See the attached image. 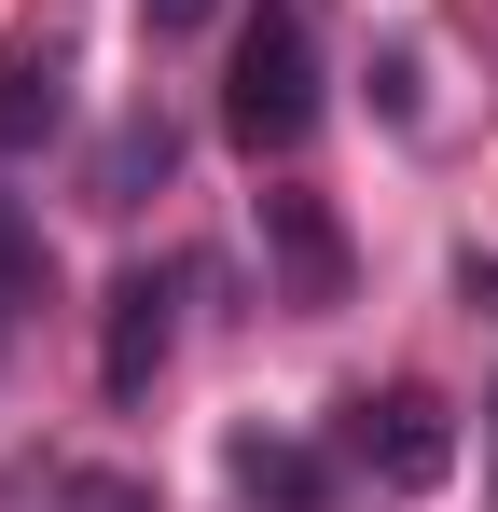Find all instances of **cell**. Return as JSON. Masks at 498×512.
<instances>
[{
    "instance_id": "1",
    "label": "cell",
    "mask_w": 498,
    "mask_h": 512,
    "mask_svg": "<svg viewBox=\"0 0 498 512\" xmlns=\"http://www.w3.org/2000/svg\"><path fill=\"white\" fill-rule=\"evenodd\" d=\"M222 139L249 167H291L319 139V14L305 0H263L236 28V70H222Z\"/></svg>"
},
{
    "instance_id": "2",
    "label": "cell",
    "mask_w": 498,
    "mask_h": 512,
    "mask_svg": "<svg viewBox=\"0 0 498 512\" xmlns=\"http://www.w3.org/2000/svg\"><path fill=\"white\" fill-rule=\"evenodd\" d=\"M346 457H360V471H374V485H443V471H457V416H443V402H429V388H388V402H346Z\"/></svg>"
},
{
    "instance_id": "3",
    "label": "cell",
    "mask_w": 498,
    "mask_h": 512,
    "mask_svg": "<svg viewBox=\"0 0 498 512\" xmlns=\"http://www.w3.org/2000/svg\"><path fill=\"white\" fill-rule=\"evenodd\" d=\"M166 346H180V277H166V263H125V277H111V319H97V388L139 402L166 374Z\"/></svg>"
},
{
    "instance_id": "4",
    "label": "cell",
    "mask_w": 498,
    "mask_h": 512,
    "mask_svg": "<svg viewBox=\"0 0 498 512\" xmlns=\"http://www.w3.org/2000/svg\"><path fill=\"white\" fill-rule=\"evenodd\" d=\"M263 263H277V291H291V305H346V222H332L305 180H277V194H263Z\"/></svg>"
},
{
    "instance_id": "5",
    "label": "cell",
    "mask_w": 498,
    "mask_h": 512,
    "mask_svg": "<svg viewBox=\"0 0 498 512\" xmlns=\"http://www.w3.org/2000/svg\"><path fill=\"white\" fill-rule=\"evenodd\" d=\"M0 512H166V499H153V471H97V457L14 443L0 457Z\"/></svg>"
},
{
    "instance_id": "6",
    "label": "cell",
    "mask_w": 498,
    "mask_h": 512,
    "mask_svg": "<svg viewBox=\"0 0 498 512\" xmlns=\"http://www.w3.org/2000/svg\"><path fill=\"white\" fill-rule=\"evenodd\" d=\"M56 125H70V42L28 28V42H0V167H28Z\"/></svg>"
},
{
    "instance_id": "7",
    "label": "cell",
    "mask_w": 498,
    "mask_h": 512,
    "mask_svg": "<svg viewBox=\"0 0 498 512\" xmlns=\"http://www.w3.org/2000/svg\"><path fill=\"white\" fill-rule=\"evenodd\" d=\"M222 471H236L249 512H332V471L291 443V429H236V457H222Z\"/></svg>"
},
{
    "instance_id": "8",
    "label": "cell",
    "mask_w": 498,
    "mask_h": 512,
    "mask_svg": "<svg viewBox=\"0 0 498 512\" xmlns=\"http://www.w3.org/2000/svg\"><path fill=\"white\" fill-rule=\"evenodd\" d=\"M42 291H56V263H42V222H28V208L0 194V346L42 319Z\"/></svg>"
},
{
    "instance_id": "9",
    "label": "cell",
    "mask_w": 498,
    "mask_h": 512,
    "mask_svg": "<svg viewBox=\"0 0 498 512\" xmlns=\"http://www.w3.org/2000/svg\"><path fill=\"white\" fill-rule=\"evenodd\" d=\"M166 167H180V139H166L153 111H139V125H125V139H111V153H97V208H139V194H153Z\"/></svg>"
},
{
    "instance_id": "10",
    "label": "cell",
    "mask_w": 498,
    "mask_h": 512,
    "mask_svg": "<svg viewBox=\"0 0 498 512\" xmlns=\"http://www.w3.org/2000/svg\"><path fill=\"white\" fill-rule=\"evenodd\" d=\"M139 14H153V28H194V14H208V0H139Z\"/></svg>"
}]
</instances>
